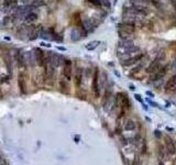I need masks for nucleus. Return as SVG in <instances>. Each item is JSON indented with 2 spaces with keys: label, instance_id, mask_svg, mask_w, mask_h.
Here are the masks:
<instances>
[{
  "label": "nucleus",
  "instance_id": "f257e3e1",
  "mask_svg": "<svg viewBox=\"0 0 176 165\" xmlns=\"http://www.w3.org/2000/svg\"><path fill=\"white\" fill-rule=\"evenodd\" d=\"M136 23H133L132 21L124 20L123 22L118 24V33L121 39H128L131 38V35L136 32Z\"/></svg>",
  "mask_w": 176,
  "mask_h": 165
},
{
  "label": "nucleus",
  "instance_id": "f03ea898",
  "mask_svg": "<svg viewBox=\"0 0 176 165\" xmlns=\"http://www.w3.org/2000/svg\"><path fill=\"white\" fill-rule=\"evenodd\" d=\"M164 60H165V53L164 52L160 53L153 61L151 62L150 65L145 68V72H147V74H152V75H153L154 73H156L162 67V62L164 61Z\"/></svg>",
  "mask_w": 176,
  "mask_h": 165
},
{
  "label": "nucleus",
  "instance_id": "7ed1b4c3",
  "mask_svg": "<svg viewBox=\"0 0 176 165\" xmlns=\"http://www.w3.org/2000/svg\"><path fill=\"white\" fill-rule=\"evenodd\" d=\"M84 74L85 70L84 67L81 66L79 64L75 63V70L73 72V77H74V85H75L76 89H79L84 81Z\"/></svg>",
  "mask_w": 176,
  "mask_h": 165
},
{
  "label": "nucleus",
  "instance_id": "20e7f679",
  "mask_svg": "<svg viewBox=\"0 0 176 165\" xmlns=\"http://www.w3.org/2000/svg\"><path fill=\"white\" fill-rule=\"evenodd\" d=\"M73 61L69 58H65L62 65V77H64L67 81H71L73 78Z\"/></svg>",
  "mask_w": 176,
  "mask_h": 165
},
{
  "label": "nucleus",
  "instance_id": "39448f33",
  "mask_svg": "<svg viewBox=\"0 0 176 165\" xmlns=\"http://www.w3.org/2000/svg\"><path fill=\"white\" fill-rule=\"evenodd\" d=\"M99 77H100L99 68H98V67H96L95 70H92V81H91V88H92V93H94V96H95V98H99V97H100Z\"/></svg>",
  "mask_w": 176,
  "mask_h": 165
},
{
  "label": "nucleus",
  "instance_id": "423d86ee",
  "mask_svg": "<svg viewBox=\"0 0 176 165\" xmlns=\"http://www.w3.org/2000/svg\"><path fill=\"white\" fill-rule=\"evenodd\" d=\"M2 60L3 62H5V65H6V70H7V73H8V76L9 78L11 79L12 76H13V72H12V70H13V56L11 55V53L9 52V51H5V52L2 53Z\"/></svg>",
  "mask_w": 176,
  "mask_h": 165
},
{
  "label": "nucleus",
  "instance_id": "0eeeda50",
  "mask_svg": "<svg viewBox=\"0 0 176 165\" xmlns=\"http://www.w3.org/2000/svg\"><path fill=\"white\" fill-rule=\"evenodd\" d=\"M145 55H147L145 53H138V54L132 55V56H130L129 58H127V60H123V61H122V63H121L122 66H124V67L134 66V65H136L138 63H140L142 60H144Z\"/></svg>",
  "mask_w": 176,
  "mask_h": 165
},
{
  "label": "nucleus",
  "instance_id": "6e6552de",
  "mask_svg": "<svg viewBox=\"0 0 176 165\" xmlns=\"http://www.w3.org/2000/svg\"><path fill=\"white\" fill-rule=\"evenodd\" d=\"M26 76H28V70H18V87L20 89V94L26 93Z\"/></svg>",
  "mask_w": 176,
  "mask_h": 165
},
{
  "label": "nucleus",
  "instance_id": "1a4fd4ad",
  "mask_svg": "<svg viewBox=\"0 0 176 165\" xmlns=\"http://www.w3.org/2000/svg\"><path fill=\"white\" fill-rule=\"evenodd\" d=\"M33 56H34V61L38 67H43L44 63H45V56L46 52H44L43 50H41L40 47H35L33 50Z\"/></svg>",
  "mask_w": 176,
  "mask_h": 165
},
{
  "label": "nucleus",
  "instance_id": "9d476101",
  "mask_svg": "<svg viewBox=\"0 0 176 165\" xmlns=\"http://www.w3.org/2000/svg\"><path fill=\"white\" fill-rule=\"evenodd\" d=\"M168 70V66L167 65H164V66H162L159 70L156 73H154L153 76H152V78H151V83H154V81H161L165 75H166V73Z\"/></svg>",
  "mask_w": 176,
  "mask_h": 165
},
{
  "label": "nucleus",
  "instance_id": "9b49d317",
  "mask_svg": "<svg viewBox=\"0 0 176 165\" xmlns=\"http://www.w3.org/2000/svg\"><path fill=\"white\" fill-rule=\"evenodd\" d=\"M165 91L166 93H174L176 91V75H173L165 84Z\"/></svg>",
  "mask_w": 176,
  "mask_h": 165
},
{
  "label": "nucleus",
  "instance_id": "f8f14e48",
  "mask_svg": "<svg viewBox=\"0 0 176 165\" xmlns=\"http://www.w3.org/2000/svg\"><path fill=\"white\" fill-rule=\"evenodd\" d=\"M164 141H165V146H166L167 153L171 154V155H173V154L175 153V145H174L173 140L171 139L168 136H166L164 138Z\"/></svg>",
  "mask_w": 176,
  "mask_h": 165
},
{
  "label": "nucleus",
  "instance_id": "ddd939ff",
  "mask_svg": "<svg viewBox=\"0 0 176 165\" xmlns=\"http://www.w3.org/2000/svg\"><path fill=\"white\" fill-rule=\"evenodd\" d=\"M38 13H35L33 11H30L28 12L26 15H24V23L26 24H33L35 21L38 20Z\"/></svg>",
  "mask_w": 176,
  "mask_h": 165
},
{
  "label": "nucleus",
  "instance_id": "4468645a",
  "mask_svg": "<svg viewBox=\"0 0 176 165\" xmlns=\"http://www.w3.org/2000/svg\"><path fill=\"white\" fill-rule=\"evenodd\" d=\"M67 83H68V81L64 78V77H62V78L60 79V81H58V88H60V90H61L62 93H68V85H67Z\"/></svg>",
  "mask_w": 176,
  "mask_h": 165
},
{
  "label": "nucleus",
  "instance_id": "2eb2a0df",
  "mask_svg": "<svg viewBox=\"0 0 176 165\" xmlns=\"http://www.w3.org/2000/svg\"><path fill=\"white\" fill-rule=\"evenodd\" d=\"M18 7L17 0H3V8L5 9H16Z\"/></svg>",
  "mask_w": 176,
  "mask_h": 165
},
{
  "label": "nucleus",
  "instance_id": "dca6fc26",
  "mask_svg": "<svg viewBox=\"0 0 176 165\" xmlns=\"http://www.w3.org/2000/svg\"><path fill=\"white\" fill-rule=\"evenodd\" d=\"M144 67V62H143V60H142L140 63H138L136 65H134V67H132V70H131V73L132 74H136V73H139L140 70H142Z\"/></svg>",
  "mask_w": 176,
  "mask_h": 165
},
{
  "label": "nucleus",
  "instance_id": "f3484780",
  "mask_svg": "<svg viewBox=\"0 0 176 165\" xmlns=\"http://www.w3.org/2000/svg\"><path fill=\"white\" fill-rule=\"evenodd\" d=\"M99 44H100V42L99 41H92V42H89L88 44H86V50H88V51H94V50L96 49V47L98 46Z\"/></svg>",
  "mask_w": 176,
  "mask_h": 165
},
{
  "label": "nucleus",
  "instance_id": "a211bd4d",
  "mask_svg": "<svg viewBox=\"0 0 176 165\" xmlns=\"http://www.w3.org/2000/svg\"><path fill=\"white\" fill-rule=\"evenodd\" d=\"M46 3L44 2L43 0H33L31 3L32 8H39V7H42V6H45Z\"/></svg>",
  "mask_w": 176,
  "mask_h": 165
},
{
  "label": "nucleus",
  "instance_id": "6ab92c4d",
  "mask_svg": "<svg viewBox=\"0 0 176 165\" xmlns=\"http://www.w3.org/2000/svg\"><path fill=\"white\" fill-rule=\"evenodd\" d=\"M134 128H136V123H134V121H132V120L127 121V123L124 125V129H126V130H133Z\"/></svg>",
  "mask_w": 176,
  "mask_h": 165
},
{
  "label": "nucleus",
  "instance_id": "aec40b11",
  "mask_svg": "<svg viewBox=\"0 0 176 165\" xmlns=\"http://www.w3.org/2000/svg\"><path fill=\"white\" fill-rule=\"evenodd\" d=\"M86 2L91 3L95 7H101L102 6V0H86Z\"/></svg>",
  "mask_w": 176,
  "mask_h": 165
},
{
  "label": "nucleus",
  "instance_id": "412c9836",
  "mask_svg": "<svg viewBox=\"0 0 176 165\" xmlns=\"http://www.w3.org/2000/svg\"><path fill=\"white\" fill-rule=\"evenodd\" d=\"M147 101H149V104H150V105H152L153 107H159V105L156 104V102H153L152 100H150V99H147Z\"/></svg>",
  "mask_w": 176,
  "mask_h": 165
},
{
  "label": "nucleus",
  "instance_id": "4be33fe9",
  "mask_svg": "<svg viewBox=\"0 0 176 165\" xmlns=\"http://www.w3.org/2000/svg\"><path fill=\"white\" fill-rule=\"evenodd\" d=\"M134 97H136V100H139V101H140V102H143V100H142L141 96H140V95H134Z\"/></svg>",
  "mask_w": 176,
  "mask_h": 165
},
{
  "label": "nucleus",
  "instance_id": "5701e85b",
  "mask_svg": "<svg viewBox=\"0 0 176 165\" xmlns=\"http://www.w3.org/2000/svg\"><path fill=\"white\" fill-rule=\"evenodd\" d=\"M170 2L172 3V6H173L174 9L176 10V0H170Z\"/></svg>",
  "mask_w": 176,
  "mask_h": 165
},
{
  "label": "nucleus",
  "instance_id": "b1692460",
  "mask_svg": "<svg viewBox=\"0 0 176 165\" xmlns=\"http://www.w3.org/2000/svg\"><path fill=\"white\" fill-rule=\"evenodd\" d=\"M41 45H43V46H46V47H51V44H46L45 42H42Z\"/></svg>",
  "mask_w": 176,
  "mask_h": 165
},
{
  "label": "nucleus",
  "instance_id": "393cba45",
  "mask_svg": "<svg viewBox=\"0 0 176 165\" xmlns=\"http://www.w3.org/2000/svg\"><path fill=\"white\" fill-rule=\"evenodd\" d=\"M130 89L131 90H134V89H136V87L133 86V85H130Z\"/></svg>",
  "mask_w": 176,
  "mask_h": 165
},
{
  "label": "nucleus",
  "instance_id": "a878e982",
  "mask_svg": "<svg viewBox=\"0 0 176 165\" xmlns=\"http://www.w3.org/2000/svg\"><path fill=\"white\" fill-rule=\"evenodd\" d=\"M57 49H58V50H61V51H65V50H66V49H65V47H62V46H61V47H57Z\"/></svg>",
  "mask_w": 176,
  "mask_h": 165
},
{
  "label": "nucleus",
  "instance_id": "bb28decb",
  "mask_svg": "<svg viewBox=\"0 0 176 165\" xmlns=\"http://www.w3.org/2000/svg\"><path fill=\"white\" fill-rule=\"evenodd\" d=\"M147 95H150V96H151V97H153V94H152V93H150V91H147Z\"/></svg>",
  "mask_w": 176,
  "mask_h": 165
},
{
  "label": "nucleus",
  "instance_id": "cd10ccee",
  "mask_svg": "<svg viewBox=\"0 0 176 165\" xmlns=\"http://www.w3.org/2000/svg\"><path fill=\"white\" fill-rule=\"evenodd\" d=\"M155 132H156V133H155L156 136H161V133H160V131H155Z\"/></svg>",
  "mask_w": 176,
  "mask_h": 165
}]
</instances>
